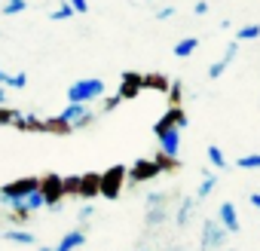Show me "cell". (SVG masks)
I'll return each instance as SVG.
<instances>
[{
  "instance_id": "obj_38",
  "label": "cell",
  "mask_w": 260,
  "mask_h": 251,
  "mask_svg": "<svg viewBox=\"0 0 260 251\" xmlns=\"http://www.w3.org/2000/svg\"><path fill=\"white\" fill-rule=\"evenodd\" d=\"M156 19H159V22H166V19H175V7H162V10H156Z\"/></svg>"
},
{
  "instance_id": "obj_4",
  "label": "cell",
  "mask_w": 260,
  "mask_h": 251,
  "mask_svg": "<svg viewBox=\"0 0 260 251\" xmlns=\"http://www.w3.org/2000/svg\"><path fill=\"white\" fill-rule=\"evenodd\" d=\"M226 236H230V233H226L217 221H205V224H202V239H199V248H202V251H223Z\"/></svg>"
},
{
  "instance_id": "obj_14",
  "label": "cell",
  "mask_w": 260,
  "mask_h": 251,
  "mask_svg": "<svg viewBox=\"0 0 260 251\" xmlns=\"http://www.w3.org/2000/svg\"><path fill=\"white\" fill-rule=\"evenodd\" d=\"M13 125H16L19 132H37V135H43V119H40V116H34V113H28V116H19Z\"/></svg>"
},
{
  "instance_id": "obj_40",
  "label": "cell",
  "mask_w": 260,
  "mask_h": 251,
  "mask_svg": "<svg viewBox=\"0 0 260 251\" xmlns=\"http://www.w3.org/2000/svg\"><path fill=\"white\" fill-rule=\"evenodd\" d=\"M92 214H95V208H92V205H83V208H80V221H89Z\"/></svg>"
},
{
  "instance_id": "obj_45",
  "label": "cell",
  "mask_w": 260,
  "mask_h": 251,
  "mask_svg": "<svg viewBox=\"0 0 260 251\" xmlns=\"http://www.w3.org/2000/svg\"><path fill=\"white\" fill-rule=\"evenodd\" d=\"M0 214H4V211H0Z\"/></svg>"
},
{
  "instance_id": "obj_15",
  "label": "cell",
  "mask_w": 260,
  "mask_h": 251,
  "mask_svg": "<svg viewBox=\"0 0 260 251\" xmlns=\"http://www.w3.org/2000/svg\"><path fill=\"white\" fill-rule=\"evenodd\" d=\"M214 187H217V175H214V172H205V175H202V184H199V190H196L193 199H196V202L208 199V196L214 193Z\"/></svg>"
},
{
  "instance_id": "obj_18",
  "label": "cell",
  "mask_w": 260,
  "mask_h": 251,
  "mask_svg": "<svg viewBox=\"0 0 260 251\" xmlns=\"http://www.w3.org/2000/svg\"><path fill=\"white\" fill-rule=\"evenodd\" d=\"M150 160L156 163L159 175H162V172H178V169H181V160H178V156H166V153H156V156H150Z\"/></svg>"
},
{
  "instance_id": "obj_35",
  "label": "cell",
  "mask_w": 260,
  "mask_h": 251,
  "mask_svg": "<svg viewBox=\"0 0 260 251\" xmlns=\"http://www.w3.org/2000/svg\"><path fill=\"white\" fill-rule=\"evenodd\" d=\"M92 122H95V113H92V110H89V113H86V116H80V119H77V122H74V125H71V129H74V132H80V129H86V125H92Z\"/></svg>"
},
{
  "instance_id": "obj_26",
  "label": "cell",
  "mask_w": 260,
  "mask_h": 251,
  "mask_svg": "<svg viewBox=\"0 0 260 251\" xmlns=\"http://www.w3.org/2000/svg\"><path fill=\"white\" fill-rule=\"evenodd\" d=\"M169 217V205H156V208H147V227H156Z\"/></svg>"
},
{
  "instance_id": "obj_20",
  "label": "cell",
  "mask_w": 260,
  "mask_h": 251,
  "mask_svg": "<svg viewBox=\"0 0 260 251\" xmlns=\"http://www.w3.org/2000/svg\"><path fill=\"white\" fill-rule=\"evenodd\" d=\"M86 113H89V107H86V104H68L58 116H61L64 122H71V125H74V122H77L80 116H86Z\"/></svg>"
},
{
  "instance_id": "obj_7",
  "label": "cell",
  "mask_w": 260,
  "mask_h": 251,
  "mask_svg": "<svg viewBox=\"0 0 260 251\" xmlns=\"http://www.w3.org/2000/svg\"><path fill=\"white\" fill-rule=\"evenodd\" d=\"M119 101H135L141 95V74L138 71H125L122 80H119Z\"/></svg>"
},
{
  "instance_id": "obj_27",
  "label": "cell",
  "mask_w": 260,
  "mask_h": 251,
  "mask_svg": "<svg viewBox=\"0 0 260 251\" xmlns=\"http://www.w3.org/2000/svg\"><path fill=\"white\" fill-rule=\"evenodd\" d=\"M260 37V25H242L236 31V43H245V40H257Z\"/></svg>"
},
{
  "instance_id": "obj_13",
  "label": "cell",
  "mask_w": 260,
  "mask_h": 251,
  "mask_svg": "<svg viewBox=\"0 0 260 251\" xmlns=\"http://www.w3.org/2000/svg\"><path fill=\"white\" fill-rule=\"evenodd\" d=\"M172 80L166 74H141V89H153V92H169Z\"/></svg>"
},
{
  "instance_id": "obj_29",
  "label": "cell",
  "mask_w": 260,
  "mask_h": 251,
  "mask_svg": "<svg viewBox=\"0 0 260 251\" xmlns=\"http://www.w3.org/2000/svg\"><path fill=\"white\" fill-rule=\"evenodd\" d=\"M22 202H25V208H28V211H37V208H43V205H46V202H43V196H40V190L28 193V196H25Z\"/></svg>"
},
{
  "instance_id": "obj_24",
  "label": "cell",
  "mask_w": 260,
  "mask_h": 251,
  "mask_svg": "<svg viewBox=\"0 0 260 251\" xmlns=\"http://www.w3.org/2000/svg\"><path fill=\"white\" fill-rule=\"evenodd\" d=\"M166 95H169V101H172L169 107H181V98H184V83H181V80H172V86H169V92H166Z\"/></svg>"
},
{
  "instance_id": "obj_39",
  "label": "cell",
  "mask_w": 260,
  "mask_h": 251,
  "mask_svg": "<svg viewBox=\"0 0 260 251\" xmlns=\"http://www.w3.org/2000/svg\"><path fill=\"white\" fill-rule=\"evenodd\" d=\"M193 13H196V16H205V13H208V4H205V0H196V7H193Z\"/></svg>"
},
{
  "instance_id": "obj_43",
  "label": "cell",
  "mask_w": 260,
  "mask_h": 251,
  "mask_svg": "<svg viewBox=\"0 0 260 251\" xmlns=\"http://www.w3.org/2000/svg\"><path fill=\"white\" fill-rule=\"evenodd\" d=\"M4 80H7V71H4V68H0V83H4Z\"/></svg>"
},
{
  "instance_id": "obj_23",
  "label": "cell",
  "mask_w": 260,
  "mask_h": 251,
  "mask_svg": "<svg viewBox=\"0 0 260 251\" xmlns=\"http://www.w3.org/2000/svg\"><path fill=\"white\" fill-rule=\"evenodd\" d=\"M25 86H28V74H25V71L7 74V80H4V89H25Z\"/></svg>"
},
{
  "instance_id": "obj_30",
  "label": "cell",
  "mask_w": 260,
  "mask_h": 251,
  "mask_svg": "<svg viewBox=\"0 0 260 251\" xmlns=\"http://www.w3.org/2000/svg\"><path fill=\"white\" fill-rule=\"evenodd\" d=\"M19 119V110H13V107H7V104H0V125H13Z\"/></svg>"
},
{
  "instance_id": "obj_2",
  "label": "cell",
  "mask_w": 260,
  "mask_h": 251,
  "mask_svg": "<svg viewBox=\"0 0 260 251\" xmlns=\"http://www.w3.org/2000/svg\"><path fill=\"white\" fill-rule=\"evenodd\" d=\"M37 187H40V178L37 175H28V178H19V181H10V184L0 187V199H4V202H22Z\"/></svg>"
},
{
  "instance_id": "obj_36",
  "label": "cell",
  "mask_w": 260,
  "mask_h": 251,
  "mask_svg": "<svg viewBox=\"0 0 260 251\" xmlns=\"http://www.w3.org/2000/svg\"><path fill=\"white\" fill-rule=\"evenodd\" d=\"M116 107H119V95H110V98H104V104H101L104 113H110V110H116Z\"/></svg>"
},
{
  "instance_id": "obj_25",
  "label": "cell",
  "mask_w": 260,
  "mask_h": 251,
  "mask_svg": "<svg viewBox=\"0 0 260 251\" xmlns=\"http://www.w3.org/2000/svg\"><path fill=\"white\" fill-rule=\"evenodd\" d=\"M208 163H211L214 169H220V172L226 169V156H223V150H220L217 144H208Z\"/></svg>"
},
{
  "instance_id": "obj_17",
  "label": "cell",
  "mask_w": 260,
  "mask_h": 251,
  "mask_svg": "<svg viewBox=\"0 0 260 251\" xmlns=\"http://www.w3.org/2000/svg\"><path fill=\"white\" fill-rule=\"evenodd\" d=\"M4 239L7 242H16V245H34L37 242V236L28 233V230H4Z\"/></svg>"
},
{
  "instance_id": "obj_9",
  "label": "cell",
  "mask_w": 260,
  "mask_h": 251,
  "mask_svg": "<svg viewBox=\"0 0 260 251\" xmlns=\"http://www.w3.org/2000/svg\"><path fill=\"white\" fill-rule=\"evenodd\" d=\"M236 55H239V43L233 40V43L226 46V52H223V58H217V61H214V65L208 68V77H211V80H220V77L226 74V68L233 65V58H236Z\"/></svg>"
},
{
  "instance_id": "obj_11",
  "label": "cell",
  "mask_w": 260,
  "mask_h": 251,
  "mask_svg": "<svg viewBox=\"0 0 260 251\" xmlns=\"http://www.w3.org/2000/svg\"><path fill=\"white\" fill-rule=\"evenodd\" d=\"M80 245H86V230H71V233L61 236V242L52 251H77Z\"/></svg>"
},
{
  "instance_id": "obj_37",
  "label": "cell",
  "mask_w": 260,
  "mask_h": 251,
  "mask_svg": "<svg viewBox=\"0 0 260 251\" xmlns=\"http://www.w3.org/2000/svg\"><path fill=\"white\" fill-rule=\"evenodd\" d=\"M74 13H89V0H68Z\"/></svg>"
},
{
  "instance_id": "obj_28",
  "label": "cell",
  "mask_w": 260,
  "mask_h": 251,
  "mask_svg": "<svg viewBox=\"0 0 260 251\" xmlns=\"http://www.w3.org/2000/svg\"><path fill=\"white\" fill-rule=\"evenodd\" d=\"M71 16H74V10H71V4H68V0H64V4H61L58 10H52V13H49V19H52V22H68Z\"/></svg>"
},
{
  "instance_id": "obj_10",
  "label": "cell",
  "mask_w": 260,
  "mask_h": 251,
  "mask_svg": "<svg viewBox=\"0 0 260 251\" xmlns=\"http://www.w3.org/2000/svg\"><path fill=\"white\" fill-rule=\"evenodd\" d=\"M98 187H101V172H86L80 175V199H95L98 196Z\"/></svg>"
},
{
  "instance_id": "obj_16",
  "label": "cell",
  "mask_w": 260,
  "mask_h": 251,
  "mask_svg": "<svg viewBox=\"0 0 260 251\" xmlns=\"http://www.w3.org/2000/svg\"><path fill=\"white\" fill-rule=\"evenodd\" d=\"M199 49V37H184L175 43V58H190Z\"/></svg>"
},
{
  "instance_id": "obj_41",
  "label": "cell",
  "mask_w": 260,
  "mask_h": 251,
  "mask_svg": "<svg viewBox=\"0 0 260 251\" xmlns=\"http://www.w3.org/2000/svg\"><path fill=\"white\" fill-rule=\"evenodd\" d=\"M248 202H251V205L260 211V193H251V196H248Z\"/></svg>"
},
{
  "instance_id": "obj_34",
  "label": "cell",
  "mask_w": 260,
  "mask_h": 251,
  "mask_svg": "<svg viewBox=\"0 0 260 251\" xmlns=\"http://www.w3.org/2000/svg\"><path fill=\"white\" fill-rule=\"evenodd\" d=\"M162 202H172V196H169V193H150V196H147V208H156V205H162Z\"/></svg>"
},
{
  "instance_id": "obj_31",
  "label": "cell",
  "mask_w": 260,
  "mask_h": 251,
  "mask_svg": "<svg viewBox=\"0 0 260 251\" xmlns=\"http://www.w3.org/2000/svg\"><path fill=\"white\" fill-rule=\"evenodd\" d=\"M169 113H172L175 125H178V129L184 132V129H187V122H190V119H187V113H184V107H169Z\"/></svg>"
},
{
  "instance_id": "obj_3",
  "label": "cell",
  "mask_w": 260,
  "mask_h": 251,
  "mask_svg": "<svg viewBox=\"0 0 260 251\" xmlns=\"http://www.w3.org/2000/svg\"><path fill=\"white\" fill-rule=\"evenodd\" d=\"M122 184H125V166H110L101 172V187H98V196L104 199H116L122 193Z\"/></svg>"
},
{
  "instance_id": "obj_5",
  "label": "cell",
  "mask_w": 260,
  "mask_h": 251,
  "mask_svg": "<svg viewBox=\"0 0 260 251\" xmlns=\"http://www.w3.org/2000/svg\"><path fill=\"white\" fill-rule=\"evenodd\" d=\"M153 178H159V169H156V163L150 156H141V160L132 163V169H125V181L132 184V187L144 184V181H153Z\"/></svg>"
},
{
  "instance_id": "obj_22",
  "label": "cell",
  "mask_w": 260,
  "mask_h": 251,
  "mask_svg": "<svg viewBox=\"0 0 260 251\" xmlns=\"http://www.w3.org/2000/svg\"><path fill=\"white\" fill-rule=\"evenodd\" d=\"M13 208H10V221L13 224H28V217H31V211L25 208V202H10Z\"/></svg>"
},
{
  "instance_id": "obj_33",
  "label": "cell",
  "mask_w": 260,
  "mask_h": 251,
  "mask_svg": "<svg viewBox=\"0 0 260 251\" xmlns=\"http://www.w3.org/2000/svg\"><path fill=\"white\" fill-rule=\"evenodd\" d=\"M239 169H260V153H251V156H239L236 160Z\"/></svg>"
},
{
  "instance_id": "obj_12",
  "label": "cell",
  "mask_w": 260,
  "mask_h": 251,
  "mask_svg": "<svg viewBox=\"0 0 260 251\" xmlns=\"http://www.w3.org/2000/svg\"><path fill=\"white\" fill-rule=\"evenodd\" d=\"M43 135H74V129H71V122H64L61 116H49V119H43Z\"/></svg>"
},
{
  "instance_id": "obj_1",
  "label": "cell",
  "mask_w": 260,
  "mask_h": 251,
  "mask_svg": "<svg viewBox=\"0 0 260 251\" xmlns=\"http://www.w3.org/2000/svg\"><path fill=\"white\" fill-rule=\"evenodd\" d=\"M101 95H104V80L98 77H86L68 86V104H89V101H98Z\"/></svg>"
},
{
  "instance_id": "obj_8",
  "label": "cell",
  "mask_w": 260,
  "mask_h": 251,
  "mask_svg": "<svg viewBox=\"0 0 260 251\" xmlns=\"http://www.w3.org/2000/svg\"><path fill=\"white\" fill-rule=\"evenodd\" d=\"M217 224L226 230V233H239V211H236V205L233 202H220V208H217Z\"/></svg>"
},
{
  "instance_id": "obj_19",
  "label": "cell",
  "mask_w": 260,
  "mask_h": 251,
  "mask_svg": "<svg viewBox=\"0 0 260 251\" xmlns=\"http://www.w3.org/2000/svg\"><path fill=\"white\" fill-rule=\"evenodd\" d=\"M61 196L68 199H80V175H68V178H61Z\"/></svg>"
},
{
  "instance_id": "obj_42",
  "label": "cell",
  "mask_w": 260,
  "mask_h": 251,
  "mask_svg": "<svg viewBox=\"0 0 260 251\" xmlns=\"http://www.w3.org/2000/svg\"><path fill=\"white\" fill-rule=\"evenodd\" d=\"M0 104H7V89L0 86Z\"/></svg>"
},
{
  "instance_id": "obj_21",
  "label": "cell",
  "mask_w": 260,
  "mask_h": 251,
  "mask_svg": "<svg viewBox=\"0 0 260 251\" xmlns=\"http://www.w3.org/2000/svg\"><path fill=\"white\" fill-rule=\"evenodd\" d=\"M193 208H196V199L193 196H187L184 202H181V208H178V227H187V221H190V214H193Z\"/></svg>"
},
{
  "instance_id": "obj_6",
  "label": "cell",
  "mask_w": 260,
  "mask_h": 251,
  "mask_svg": "<svg viewBox=\"0 0 260 251\" xmlns=\"http://www.w3.org/2000/svg\"><path fill=\"white\" fill-rule=\"evenodd\" d=\"M40 196H43V202L49 205V208H58V202L64 199L61 196V175H55V172H49V175H40Z\"/></svg>"
},
{
  "instance_id": "obj_44",
  "label": "cell",
  "mask_w": 260,
  "mask_h": 251,
  "mask_svg": "<svg viewBox=\"0 0 260 251\" xmlns=\"http://www.w3.org/2000/svg\"><path fill=\"white\" fill-rule=\"evenodd\" d=\"M37 251H52V248H37Z\"/></svg>"
},
{
  "instance_id": "obj_32",
  "label": "cell",
  "mask_w": 260,
  "mask_h": 251,
  "mask_svg": "<svg viewBox=\"0 0 260 251\" xmlns=\"http://www.w3.org/2000/svg\"><path fill=\"white\" fill-rule=\"evenodd\" d=\"M25 10H28L25 0H7V7H4L7 16H19V13H25Z\"/></svg>"
}]
</instances>
